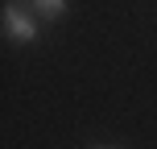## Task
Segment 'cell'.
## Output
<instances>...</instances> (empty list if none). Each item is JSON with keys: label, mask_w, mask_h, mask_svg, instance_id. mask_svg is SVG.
Returning <instances> with one entry per match:
<instances>
[{"label": "cell", "mask_w": 157, "mask_h": 149, "mask_svg": "<svg viewBox=\"0 0 157 149\" xmlns=\"http://www.w3.org/2000/svg\"><path fill=\"white\" fill-rule=\"evenodd\" d=\"M33 13H37L41 21H58V17L66 13V0H33Z\"/></svg>", "instance_id": "7a4b0ae2"}, {"label": "cell", "mask_w": 157, "mask_h": 149, "mask_svg": "<svg viewBox=\"0 0 157 149\" xmlns=\"http://www.w3.org/2000/svg\"><path fill=\"white\" fill-rule=\"evenodd\" d=\"M4 33L13 41H37V17L17 8V4H8L4 8Z\"/></svg>", "instance_id": "6da1fadb"}]
</instances>
